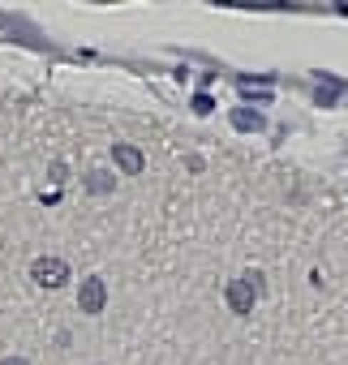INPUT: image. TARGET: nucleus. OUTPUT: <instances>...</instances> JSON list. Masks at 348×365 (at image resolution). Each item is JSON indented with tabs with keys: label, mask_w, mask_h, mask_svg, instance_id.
<instances>
[{
	"label": "nucleus",
	"mask_w": 348,
	"mask_h": 365,
	"mask_svg": "<svg viewBox=\"0 0 348 365\" xmlns=\"http://www.w3.org/2000/svg\"><path fill=\"white\" fill-rule=\"evenodd\" d=\"M31 275H35V284H44V288H61V284L69 279V267H65L61 258H35Z\"/></svg>",
	"instance_id": "1"
},
{
	"label": "nucleus",
	"mask_w": 348,
	"mask_h": 365,
	"mask_svg": "<svg viewBox=\"0 0 348 365\" xmlns=\"http://www.w3.org/2000/svg\"><path fill=\"white\" fill-rule=\"evenodd\" d=\"M103 301H108V288H103V279H86V284H82V292H78V305H82V314H99V309H103Z\"/></svg>",
	"instance_id": "2"
},
{
	"label": "nucleus",
	"mask_w": 348,
	"mask_h": 365,
	"mask_svg": "<svg viewBox=\"0 0 348 365\" xmlns=\"http://www.w3.org/2000/svg\"><path fill=\"white\" fill-rule=\"evenodd\" d=\"M228 305H232L237 314H250V309H254V288H250L245 279H232V284H228Z\"/></svg>",
	"instance_id": "3"
},
{
	"label": "nucleus",
	"mask_w": 348,
	"mask_h": 365,
	"mask_svg": "<svg viewBox=\"0 0 348 365\" xmlns=\"http://www.w3.org/2000/svg\"><path fill=\"white\" fill-rule=\"evenodd\" d=\"M116 168L129 172V176H138V172H142V150H133V146H116Z\"/></svg>",
	"instance_id": "4"
},
{
	"label": "nucleus",
	"mask_w": 348,
	"mask_h": 365,
	"mask_svg": "<svg viewBox=\"0 0 348 365\" xmlns=\"http://www.w3.org/2000/svg\"><path fill=\"white\" fill-rule=\"evenodd\" d=\"M232 125H237V129H262V116H258V112L237 108V112H232Z\"/></svg>",
	"instance_id": "5"
},
{
	"label": "nucleus",
	"mask_w": 348,
	"mask_h": 365,
	"mask_svg": "<svg viewBox=\"0 0 348 365\" xmlns=\"http://www.w3.org/2000/svg\"><path fill=\"white\" fill-rule=\"evenodd\" d=\"M86 190H91V194H108V190H112V176H108V172H91V176H86Z\"/></svg>",
	"instance_id": "6"
},
{
	"label": "nucleus",
	"mask_w": 348,
	"mask_h": 365,
	"mask_svg": "<svg viewBox=\"0 0 348 365\" xmlns=\"http://www.w3.org/2000/svg\"><path fill=\"white\" fill-rule=\"evenodd\" d=\"M0 365H26L22 356H5V361H0Z\"/></svg>",
	"instance_id": "7"
}]
</instances>
